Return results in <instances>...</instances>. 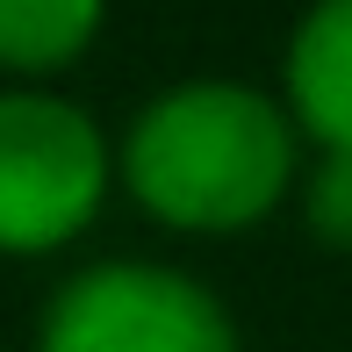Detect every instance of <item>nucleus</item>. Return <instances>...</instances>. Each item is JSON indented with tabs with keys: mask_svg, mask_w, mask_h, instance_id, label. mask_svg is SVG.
<instances>
[{
	"mask_svg": "<svg viewBox=\"0 0 352 352\" xmlns=\"http://www.w3.org/2000/svg\"><path fill=\"white\" fill-rule=\"evenodd\" d=\"M287 108L316 151H352V0H309L287 36Z\"/></svg>",
	"mask_w": 352,
	"mask_h": 352,
	"instance_id": "nucleus-4",
	"label": "nucleus"
},
{
	"mask_svg": "<svg viewBox=\"0 0 352 352\" xmlns=\"http://www.w3.org/2000/svg\"><path fill=\"white\" fill-rule=\"evenodd\" d=\"M36 352H245L237 316L180 266L101 259L51 295Z\"/></svg>",
	"mask_w": 352,
	"mask_h": 352,
	"instance_id": "nucleus-3",
	"label": "nucleus"
},
{
	"mask_svg": "<svg viewBox=\"0 0 352 352\" xmlns=\"http://www.w3.org/2000/svg\"><path fill=\"white\" fill-rule=\"evenodd\" d=\"M302 223L324 252H352V151H316L302 166Z\"/></svg>",
	"mask_w": 352,
	"mask_h": 352,
	"instance_id": "nucleus-6",
	"label": "nucleus"
},
{
	"mask_svg": "<svg viewBox=\"0 0 352 352\" xmlns=\"http://www.w3.org/2000/svg\"><path fill=\"white\" fill-rule=\"evenodd\" d=\"M108 0H0V72L58 79L94 51Z\"/></svg>",
	"mask_w": 352,
	"mask_h": 352,
	"instance_id": "nucleus-5",
	"label": "nucleus"
},
{
	"mask_svg": "<svg viewBox=\"0 0 352 352\" xmlns=\"http://www.w3.org/2000/svg\"><path fill=\"white\" fill-rule=\"evenodd\" d=\"M122 187L166 230L230 237L302 187V122L245 79H180L137 108L122 137Z\"/></svg>",
	"mask_w": 352,
	"mask_h": 352,
	"instance_id": "nucleus-1",
	"label": "nucleus"
},
{
	"mask_svg": "<svg viewBox=\"0 0 352 352\" xmlns=\"http://www.w3.org/2000/svg\"><path fill=\"white\" fill-rule=\"evenodd\" d=\"M108 180H122V158L79 101L51 87L0 94V259L65 252L94 230Z\"/></svg>",
	"mask_w": 352,
	"mask_h": 352,
	"instance_id": "nucleus-2",
	"label": "nucleus"
}]
</instances>
